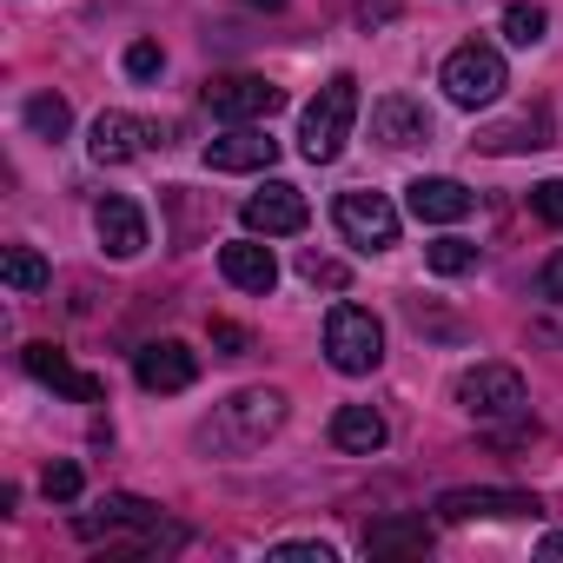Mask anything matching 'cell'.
I'll list each match as a JSON object with an SVG mask.
<instances>
[{"instance_id": "obj_1", "label": "cell", "mask_w": 563, "mask_h": 563, "mask_svg": "<svg viewBox=\"0 0 563 563\" xmlns=\"http://www.w3.org/2000/svg\"><path fill=\"white\" fill-rule=\"evenodd\" d=\"M352 126H358V80H352V74H332V80L319 87V100L299 113V153H306L312 166H332V159L345 153Z\"/></svg>"}, {"instance_id": "obj_2", "label": "cell", "mask_w": 563, "mask_h": 563, "mask_svg": "<svg viewBox=\"0 0 563 563\" xmlns=\"http://www.w3.org/2000/svg\"><path fill=\"white\" fill-rule=\"evenodd\" d=\"M278 424H286V398L258 385V391H232V398L219 405V418H212L199 438H206L212 451H232V457H239V451H258Z\"/></svg>"}, {"instance_id": "obj_3", "label": "cell", "mask_w": 563, "mask_h": 563, "mask_svg": "<svg viewBox=\"0 0 563 563\" xmlns=\"http://www.w3.org/2000/svg\"><path fill=\"white\" fill-rule=\"evenodd\" d=\"M325 358H332L345 378L378 372V358H385V325H378L365 306H332V319H325Z\"/></svg>"}, {"instance_id": "obj_4", "label": "cell", "mask_w": 563, "mask_h": 563, "mask_svg": "<svg viewBox=\"0 0 563 563\" xmlns=\"http://www.w3.org/2000/svg\"><path fill=\"white\" fill-rule=\"evenodd\" d=\"M444 93H451V107H490L504 87H510V74H504V54L497 47H457L451 60H444Z\"/></svg>"}, {"instance_id": "obj_5", "label": "cell", "mask_w": 563, "mask_h": 563, "mask_svg": "<svg viewBox=\"0 0 563 563\" xmlns=\"http://www.w3.org/2000/svg\"><path fill=\"white\" fill-rule=\"evenodd\" d=\"M278 107H286V93H278L265 74H219V80H206V113L212 120L245 126V120H272Z\"/></svg>"}, {"instance_id": "obj_6", "label": "cell", "mask_w": 563, "mask_h": 563, "mask_svg": "<svg viewBox=\"0 0 563 563\" xmlns=\"http://www.w3.org/2000/svg\"><path fill=\"white\" fill-rule=\"evenodd\" d=\"M239 219H245V232H258V239H292V232H306L312 206H306V192H299L292 179H265V186L239 206Z\"/></svg>"}, {"instance_id": "obj_7", "label": "cell", "mask_w": 563, "mask_h": 563, "mask_svg": "<svg viewBox=\"0 0 563 563\" xmlns=\"http://www.w3.org/2000/svg\"><path fill=\"white\" fill-rule=\"evenodd\" d=\"M332 219H339L345 245H358V252H385V245H398V206H391L385 192H339Z\"/></svg>"}, {"instance_id": "obj_8", "label": "cell", "mask_w": 563, "mask_h": 563, "mask_svg": "<svg viewBox=\"0 0 563 563\" xmlns=\"http://www.w3.org/2000/svg\"><path fill=\"white\" fill-rule=\"evenodd\" d=\"M457 405L471 411V418H517L523 411V372L517 365H471L464 378H457Z\"/></svg>"}, {"instance_id": "obj_9", "label": "cell", "mask_w": 563, "mask_h": 563, "mask_svg": "<svg viewBox=\"0 0 563 563\" xmlns=\"http://www.w3.org/2000/svg\"><path fill=\"white\" fill-rule=\"evenodd\" d=\"M133 378L146 385V391H186L192 378H199V352L192 345H179V339H153V345H140L133 352Z\"/></svg>"}, {"instance_id": "obj_10", "label": "cell", "mask_w": 563, "mask_h": 563, "mask_svg": "<svg viewBox=\"0 0 563 563\" xmlns=\"http://www.w3.org/2000/svg\"><path fill=\"white\" fill-rule=\"evenodd\" d=\"M272 159H278V140H272L258 120H245V126L206 140V166H212V173H265Z\"/></svg>"}, {"instance_id": "obj_11", "label": "cell", "mask_w": 563, "mask_h": 563, "mask_svg": "<svg viewBox=\"0 0 563 563\" xmlns=\"http://www.w3.org/2000/svg\"><path fill=\"white\" fill-rule=\"evenodd\" d=\"M405 206L424 219V225H457V219H471V186L464 179H444V173H431V179H411L405 186Z\"/></svg>"}, {"instance_id": "obj_12", "label": "cell", "mask_w": 563, "mask_h": 563, "mask_svg": "<svg viewBox=\"0 0 563 563\" xmlns=\"http://www.w3.org/2000/svg\"><path fill=\"white\" fill-rule=\"evenodd\" d=\"M21 365H27L41 385H54L60 398H74V405H100V398H107V385H100V378H87V372H80L67 352H54V345H27V352H21Z\"/></svg>"}, {"instance_id": "obj_13", "label": "cell", "mask_w": 563, "mask_h": 563, "mask_svg": "<svg viewBox=\"0 0 563 563\" xmlns=\"http://www.w3.org/2000/svg\"><path fill=\"white\" fill-rule=\"evenodd\" d=\"M146 146H153V126L133 120V113H100V120H93V140H87V153H93L100 166H126V159H140Z\"/></svg>"}, {"instance_id": "obj_14", "label": "cell", "mask_w": 563, "mask_h": 563, "mask_svg": "<svg viewBox=\"0 0 563 563\" xmlns=\"http://www.w3.org/2000/svg\"><path fill=\"white\" fill-rule=\"evenodd\" d=\"M93 232H100L107 258H140L146 252V212L133 199H100L93 206Z\"/></svg>"}, {"instance_id": "obj_15", "label": "cell", "mask_w": 563, "mask_h": 563, "mask_svg": "<svg viewBox=\"0 0 563 563\" xmlns=\"http://www.w3.org/2000/svg\"><path fill=\"white\" fill-rule=\"evenodd\" d=\"M219 272L232 278L239 292H272V286H278V258H272V245H258V232L219 245Z\"/></svg>"}, {"instance_id": "obj_16", "label": "cell", "mask_w": 563, "mask_h": 563, "mask_svg": "<svg viewBox=\"0 0 563 563\" xmlns=\"http://www.w3.org/2000/svg\"><path fill=\"white\" fill-rule=\"evenodd\" d=\"M537 497L523 490H444L438 497V517L444 523H471V517H530Z\"/></svg>"}, {"instance_id": "obj_17", "label": "cell", "mask_w": 563, "mask_h": 563, "mask_svg": "<svg viewBox=\"0 0 563 563\" xmlns=\"http://www.w3.org/2000/svg\"><path fill=\"white\" fill-rule=\"evenodd\" d=\"M372 133H378L385 146H418V140L431 133V120H424V107H418L411 93H385V100L372 107Z\"/></svg>"}, {"instance_id": "obj_18", "label": "cell", "mask_w": 563, "mask_h": 563, "mask_svg": "<svg viewBox=\"0 0 563 563\" xmlns=\"http://www.w3.org/2000/svg\"><path fill=\"white\" fill-rule=\"evenodd\" d=\"M385 418L372 411V405H339L332 411V444L339 451H352V457H372V451H385Z\"/></svg>"}, {"instance_id": "obj_19", "label": "cell", "mask_w": 563, "mask_h": 563, "mask_svg": "<svg viewBox=\"0 0 563 563\" xmlns=\"http://www.w3.org/2000/svg\"><path fill=\"white\" fill-rule=\"evenodd\" d=\"M431 550V523L424 517H385L365 530V556H418Z\"/></svg>"}, {"instance_id": "obj_20", "label": "cell", "mask_w": 563, "mask_h": 563, "mask_svg": "<svg viewBox=\"0 0 563 563\" xmlns=\"http://www.w3.org/2000/svg\"><path fill=\"white\" fill-rule=\"evenodd\" d=\"M477 146L484 153H537V146H550V113H523L510 126H490V133H477Z\"/></svg>"}, {"instance_id": "obj_21", "label": "cell", "mask_w": 563, "mask_h": 563, "mask_svg": "<svg viewBox=\"0 0 563 563\" xmlns=\"http://www.w3.org/2000/svg\"><path fill=\"white\" fill-rule=\"evenodd\" d=\"M0 278H8V292H47L54 272L34 245H8V258H0Z\"/></svg>"}, {"instance_id": "obj_22", "label": "cell", "mask_w": 563, "mask_h": 563, "mask_svg": "<svg viewBox=\"0 0 563 563\" xmlns=\"http://www.w3.org/2000/svg\"><path fill=\"white\" fill-rule=\"evenodd\" d=\"M424 265H431L438 278H464V272H477V245H471V239H431V245H424Z\"/></svg>"}, {"instance_id": "obj_23", "label": "cell", "mask_w": 563, "mask_h": 563, "mask_svg": "<svg viewBox=\"0 0 563 563\" xmlns=\"http://www.w3.org/2000/svg\"><path fill=\"white\" fill-rule=\"evenodd\" d=\"M27 126H34L41 140H67V126H74V107H67L60 93H34V100H27Z\"/></svg>"}, {"instance_id": "obj_24", "label": "cell", "mask_w": 563, "mask_h": 563, "mask_svg": "<svg viewBox=\"0 0 563 563\" xmlns=\"http://www.w3.org/2000/svg\"><path fill=\"white\" fill-rule=\"evenodd\" d=\"M543 27H550V14H543V8H530V0L504 8V41H510V47H537V41H543Z\"/></svg>"}, {"instance_id": "obj_25", "label": "cell", "mask_w": 563, "mask_h": 563, "mask_svg": "<svg viewBox=\"0 0 563 563\" xmlns=\"http://www.w3.org/2000/svg\"><path fill=\"white\" fill-rule=\"evenodd\" d=\"M530 212L563 232V179H537V186H530Z\"/></svg>"}, {"instance_id": "obj_26", "label": "cell", "mask_w": 563, "mask_h": 563, "mask_svg": "<svg viewBox=\"0 0 563 563\" xmlns=\"http://www.w3.org/2000/svg\"><path fill=\"white\" fill-rule=\"evenodd\" d=\"M299 272H306V286L345 292V265H339V258H319V252H306V258H299Z\"/></svg>"}, {"instance_id": "obj_27", "label": "cell", "mask_w": 563, "mask_h": 563, "mask_svg": "<svg viewBox=\"0 0 563 563\" xmlns=\"http://www.w3.org/2000/svg\"><path fill=\"white\" fill-rule=\"evenodd\" d=\"M41 490H47L54 504H74V497H80V464H47Z\"/></svg>"}, {"instance_id": "obj_28", "label": "cell", "mask_w": 563, "mask_h": 563, "mask_svg": "<svg viewBox=\"0 0 563 563\" xmlns=\"http://www.w3.org/2000/svg\"><path fill=\"white\" fill-rule=\"evenodd\" d=\"M159 67H166V54H159L153 41H133V47H126V74H133V80H159Z\"/></svg>"}, {"instance_id": "obj_29", "label": "cell", "mask_w": 563, "mask_h": 563, "mask_svg": "<svg viewBox=\"0 0 563 563\" xmlns=\"http://www.w3.org/2000/svg\"><path fill=\"white\" fill-rule=\"evenodd\" d=\"M212 352H225V358H245V352H252L245 325H225V319H212Z\"/></svg>"}, {"instance_id": "obj_30", "label": "cell", "mask_w": 563, "mask_h": 563, "mask_svg": "<svg viewBox=\"0 0 563 563\" xmlns=\"http://www.w3.org/2000/svg\"><path fill=\"white\" fill-rule=\"evenodd\" d=\"M537 299H556V306H563V252H550V258L537 265Z\"/></svg>"}, {"instance_id": "obj_31", "label": "cell", "mask_w": 563, "mask_h": 563, "mask_svg": "<svg viewBox=\"0 0 563 563\" xmlns=\"http://www.w3.org/2000/svg\"><path fill=\"white\" fill-rule=\"evenodd\" d=\"M385 21H398V0H365L358 8V27H385Z\"/></svg>"}, {"instance_id": "obj_32", "label": "cell", "mask_w": 563, "mask_h": 563, "mask_svg": "<svg viewBox=\"0 0 563 563\" xmlns=\"http://www.w3.org/2000/svg\"><path fill=\"white\" fill-rule=\"evenodd\" d=\"M272 556H306V563H332V543H278Z\"/></svg>"}, {"instance_id": "obj_33", "label": "cell", "mask_w": 563, "mask_h": 563, "mask_svg": "<svg viewBox=\"0 0 563 563\" xmlns=\"http://www.w3.org/2000/svg\"><path fill=\"white\" fill-rule=\"evenodd\" d=\"M543 550H550V556H563V530H556V537H543Z\"/></svg>"}, {"instance_id": "obj_34", "label": "cell", "mask_w": 563, "mask_h": 563, "mask_svg": "<svg viewBox=\"0 0 563 563\" xmlns=\"http://www.w3.org/2000/svg\"><path fill=\"white\" fill-rule=\"evenodd\" d=\"M252 8H278V0H252Z\"/></svg>"}]
</instances>
